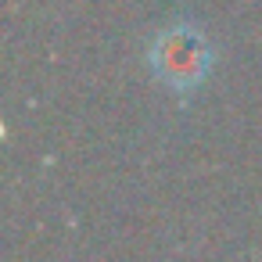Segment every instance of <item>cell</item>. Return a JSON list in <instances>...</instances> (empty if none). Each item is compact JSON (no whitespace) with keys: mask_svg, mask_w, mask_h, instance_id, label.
<instances>
[{"mask_svg":"<svg viewBox=\"0 0 262 262\" xmlns=\"http://www.w3.org/2000/svg\"><path fill=\"white\" fill-rule=\"evenodd\" d=\"M147 61H151V72L165 86H172L176 94H190L208 76L212 47H208L201 29H194L190 22H180V26H169L155 36Z\"/></svg>","mask_w":262,"mask_h":262,"instance_id":"obj_1","label":"cell"}]
</instances>
